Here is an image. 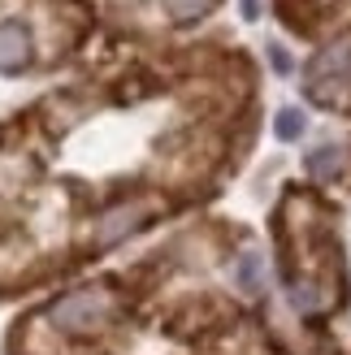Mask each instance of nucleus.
I'll use <instances>...</instances> for the list:
<instances>
[{
  "label": "nucleus",
  "mask_w": 351,
  "mask_h": 355,
  "mask_svg": "<svg viewBox=\"0 0 351 355\" xmlns=\"http://www.w3.org/2000/svg\"><path fill=\"white\" fill-rule=\"evenodd\" d=\"M109 316V295L100 291H78L52 304V325L57 329H92Z\"/></svg>",
  "instance_id": "nucleus-1"
},
{
  "label": "nucleus",
  "mask_w": 351,
  "mask_h": 355,
  "mask_svg": "<svg viewBox=\"0 0 351 355\" xmlns=\"http://www.w3.org/2000/svg\"><path fill=\"white\" fill-rule=\"evenodd\" d=\"M148 212H152L148 204H117V208H109L96 221V247H113L126 234H135V230L148 221Z\"/></svg>",
  "instance_id": "nucleus-2"
},
{
  "label": "nucleus",
  "mask_w": 351,
  "mask_h": 355,
  "mask_svg": "<svg viewBox=\"0 0 351 355\" xmlns=\"http://www.w3.org/2000/svg\"><path fill=\"white\" fill-rule=\"evenodd\" d=\"M26 57H31L26 31L17 26V22H5V26H0V69H22Z\"/></svg>",
  "instance_id": "nucleus-3"
},
{
  "label": "nucleus",
  "mask_w": 351,
  "mask_h": 355,
  "mask_svg": "<svg viewBox=\"0 0 351 355\" xmlns=\"http://www.w3.org/2000/svg\"><path fill=\"white\" fill-rule=\"evenodd\" d=\"M291 304L308 316V312H317V308L325 304V291H321V286H312V282H300V286L291 291Z\"/></svg>",
  "instance_id": "nucleus-4"
},
{
  "label": "nucleus",
  "mask_w": 351,
  "mask_h": 355,
  "mask_svg": "<svg viewBox=\"0 0 351 355\" xmlns=\"http://www.w3.org/2000/svg\"><path fill=\"white\" fill-rule=\"evenodd\" d=\"M304 126H308V121H304V113H300V109H282V113H277V121H273L277 139H286V144H291V139H300V135H304Z\"/></svg>",
  "instance_id": "nucleus-5"
}]
</instances>
